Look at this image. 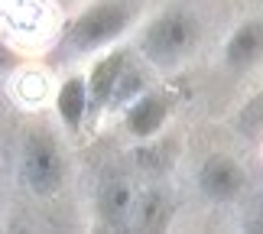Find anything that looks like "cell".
<instances>
[{"instance_id": "cell-9", "label": "cell", "mask_w": 263, "mask_h": 234, "mask_svg": "<svg viewBox=\"0 0 263 234\" xmlns=\"http://www.w3.org/2000/svg\"><path fill=\"white\" fill-rule=\"evenodd\" d=\"M55 111L68 130L82 127V120L88 117V88L82 75H72L68 81H62V88L55 95Z\"/></svg>"}, {"instance_id": "cell-5", "label": "cell", "mask_w": 263, "mask_h": 234, "mask_svg": "<svg viewBox=\"0 0 263 234\" xmlns=\"http://www.w3.org/2000/svg\"><path fill=\"white\" fill-rule=\"evenodd\" d=\"M127 65V56L124 52H107L104 59H98L91 75L85 78V88H88V114H101L107 107L110 95H114V85L120 72Z\"/></svg>"}, {"instance_id": "cell-7", "label": "cell", "mask_w": 263, "mask_h": 234, "mask_svg": "<svg viewBox=\"0 0 263 234\" xmlns=\"http://www.w3.org/2000/svg\"><path fill=\"white\" fill-rule=\"evenodd\" d=\"M130 211H134V186L124 176L104 179V186L98 192V215L107 228H124Z\"/></svg>"}, {"instance_id": "cell-6", "label": "cell", "mask_w": 263, "mask_h": 234, "mask_svg": "<svg viewBox=\"0 0 263 234\" xmlns=\"http://www.w3.org/2000/svg\"><path fill=\"white\" fill-rule=\"evenodd\" d=\"M260 52H263V23H260V16H250L228 39L224 59H228L231 68L244 72V68H254L260 62Z\"/></svg>"}, {"instance_id": "cell-2", "label": "cell", "mask_w": 263, "mask_h": 234, "mask_svg": "<svg viewBox=\"0 0 263 234\" xmlns=\"http://www.w3.org/2000/svg\"><path fill=\"white\" fill-rule=\"evenodd\" d=\"M20 172H23V182L29 186V192L39 199H49L62 189L65 159H62V150H59L55 137L49 130L36 127L23 137V147H20Z\"/></svg>"}, {"instance_id": "cell-3", "label": "cell", "mask_w": 263, "mask_h": 234, "mask_svg": "<svg viewBox=\"0 0 263 234\" xmlns=\"http://www.w3.org/2000/svg\"><path fill=\"white\" fill-rule=\"evenodd\" d=\"M127 23H130V10L120 0H98L95 7H88L72 23V29H68V46L75 52L101 49V46L114 43L127 29Z\"/></svg>"}, {"instance_id": "cell-8", "label": "cell", "mask_w": 263, "mask_h": 234, "mask_svg": "<svg viewBox=\"0 0 263 234\" xmlns=\"http://www.w3.org/2000/svg\"><path fill=\"white\" fill-rule=\"evenodd\" d=\"M166 117H169V101L163 95H153V91H146V95H140L134 104L127 107V130L134 137H153L159 127L166 124Z\"/></svg>"}, {"instance_id": "cell-10", "label": "cell", "mask_w": 263, "mask_h": 234, "mask_svg": "<svg viewBox=\"0 0 263 234\" xmlns=\"http://www.w3.org/2000/svg\"><path fill=\"white\" fill-rule=\"evenodd\" d=\"M169 215H173V205H169V199L163 195L159 189H149L143 199H140V208H137V225L140 228H146V231H156V228H163Z\"/></svg>"}, {"instance_id": "cell-4", "label": "cell", "mask_w": 263, "mask_h": 234, "mask_svg": "<svg viewBox=\"0 0 263 234\" xmlns=\"http://www.w3.org/2000/svg\"><path fill=\"white\" fill-rule=\"evenodd\" d=\"M198 186L211 202H234L247 186V172L234 156L215 153V156L205 159V166H201Z\"/></svg>"}, {"instance_id": "cell-1", "label": "cell", "mask_w": 263, "mask_h": 234, "mask_svg": "<svg viewBox=\"0 0 263 234\" xmlns=\"http://www.w3.org/2000/svg\"><path fill=\"white\" fill-rule=\"evenodd\" d=\"M198 36V20L182 7H169L156 20H149V26L140 36V52L159 68H173L195 49Z\"/></svg>"}]
</instances>
